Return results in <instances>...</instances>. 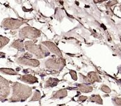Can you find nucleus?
<instances>
[{
    "label": "nucleus",
    "mask_w": 121,
    "mask_h": 106,
    "mask_svg": "<svg viewBox=\"0 0 121 106\" xmlns=\"http://www.w3.org/2000/svg\"><path fill=\"white\" fill-rule=\"evenodd\" d=\"M13 93L9 101L13 102H22L26 100L32 95V88L18 82H16L12 86Z\"/></svg>",
    "instance_id": "f257e3e1"
},
{
    "label": "nucleus",
    "mask_w": 121,
    "mask_h": 106,
    "mask_svg": "<svg viewBox=\"0 0 121 106\" xmlns=\"http://www.w3.org/2000/svg\"><path fill=\"white\" fill-rule=\"evenodd\" d=\"M25 49L39 59H43L50 55V51L46 46H43V44H35L31 40L25 42Z\"/></svg>",
    "instance_id": "f03ea898"
},
{
    "label": "nucleus",
    "mask_w": 121,
    "mask_h": 106,
    "mask_svg": "<svg viewBox=\"0 0 121 106\" xmlns=\"http://www.w3.org/2000/svg\"><path fill=\"white\" fill-rule=\"evenodd\" d=\"M41 33L39 30L30 26H25L19 31V36L21 39H30L31 40L36 39L39 37Z\"/></svg>",
    "instance_id": "7ed1b4c3"
},
{
    "label": "nucleus",
    "mask_w": 121,
    "mask_h": 106,
    "mask_svg": "<svg viewBox=\"0 0 121 106\" xmlns=\"http://www.w3.org/2000/svg\"><path fill=\"white\" fill-rule=\"evenodd\" d=\"M45 66L46 68L55 70H62L66 66L65 59L59 57V58H51L45 61Z\"/></svg>",
    "instance_id": "20e7f679"
},
{
    "label": "nucleus",
    "mask_w": 121,
    "mask_h": 106,
    "mask_svg": "<svg viewBox=\"0 0 121 106\" xmlns=\"http://www.w3.org/2000/svg\"><path fill=\"white\" fill-rule=\"evenodd\" d=\"M24 23L20 20L18 19L8 18L4 19L1 23V26L6 29H11V30H15L18 29Z\"/></svg>",
    "instance_id": "39448f33"
},
{
    "label": "nucleus",
    "mask_w": 121,
    "mask_h": 106,
    "mask_svg": "<svg viewBox=\"0 0 121 106\" xmlns=\"http://www.w3.org/2000/svg\"><path fill=\"white\" fill-rule=\"evenodd\" d=\"M10 93L9 82L7 80L0 76V98L1 101L8 97Z\"/></svg>",
    "instance_id": "423d86ee"
},
{
    "label": "nucleus",
    "mask_w": 121,
    "mask_h": 106,
    "mask_svg": "<svg viewBox=\"0 0 121 106\" xmlns=\"http://www.w3.org/2000/svg\"><path fill=\"white\" fill-rule=\"evenodd\" d=\"M79 76H80V81H81L84 83L91 84V83H94L95 82H100L101 81L99 76L95 72H89L86 76H84L80 73Z\"/></svg>",
    "instance_id": "0eeeda50"
},
{
    "label": "nucleus",
    "mask_w": 121,
    "mask_h": 106,
    "mask_svg": "<svg viewBox=\"0 0 121 106\" xmlns=\"http://www.w3.org/2000/svg\"><path fill=\"white\" fill-rule=\"evenodd\" d=\"M17 62L20 64L22 65H27V66L37 67L40 64V62L37 59H31L30 57H19L17 59Z\"/></svg>",
    "instance_id": "6e6552de"
},
{
    "label": "nucleus",
    "mask_w": 121,
    "mask_h": 106,
    "mask_svg": "<svg viewBox=\"0 0 121 106\" xmlns=\"http://www.w3.org/2000/svg\"><path fill=\"white\" fill-rule=\"evenodd\" d=\"M42 44H43L45 46H46V47L49 49V51L54 53V54H55L56 56H57L58 57H62V54L61 53V51L59 50L58 47H57L56 45H55L53 42L50 41H45L42 42Z\"/></svg>",
    "instance_id": "1a4fd4ad"
},
{
    "label": "nucleus",
    "mask_w": 121,
    "mask_h": 106,
    "mask_svg": "<svg viewBox=\"0 0 121 106\" xmlns=\"http://www.w3.org/2000/svg\"><path fill=\"white\" fill-rule=\"evenodd\" d=\"M18 80H20L21 81L26 83H28V84H34L38 82L37 78L35 76L30 75H25L22 76L19 78Z\"/></svg>",
    "instance_id": "9d476101"
},
{
    "label": "nucleus",
    "mask_w": 121,
    "mask_h": 106,
    "mask_svg": "<svg viewBox=\"0 0 121 106\" xmlns=\"http://www.w3.org/2000/svg\"><path fill=\"white\" fill-rule=\"evenodd\" d=\"M67 95H68V92L66 89H61V90L53 92L51 98H52V99H57V98L62 99V98L66 97Z\"/></svg>",
    "instance_id": "9b49d317"
},
{
    "label": "nucleus",
    "mask_w": 121,
    "mask_h": 106,
    "mask_svg": "<svg viewBox=\"0 0 121 106\" xmlns=\"http://www.w3.org/2000/svg\"><path fill=\"white\" fill-rule=\"evenodd\" d=\"M10 46L17 49L19 51H24L25 50V43H23L22 40L21 39H17L13 41Z\"/></svg>",
    "instance_id": "f8f14e48"
},
{
    "label": "nucleus",
    "mask_w": 121,
    "mask_h": 106,
    "mask_svg": "<svg viewBox=\"0 0 121 106\" xmlns=\"http://www.w3.org/2000/svg\"><path fill=\"white\" fill-rule=\"evenodd\" d=\"M78 89L83 93H89L92 92L93 88L87 83H79L78 84Z\"/></svg>",
    "instance_id": "ddd939ff"
},
{
    "label": "nucleus",
    "mask_w": 121,
    "mask_h": 106,
    "mask_svg": "<svg viewBox=\"0 0 121 106\" xmlns=\"http://www.w3.org/2000/svg\"><path fill=\"white\" fill-rule=\"evenodd\" d=\"M60 81V80L57 78H49L47 80V81L45 82V87L48 88V87H54L56 86L58 83Z\"/></svg>",
    "instance_id": "4468645a"
},
{
    "label": "nucleus",
    "mask_w": 121,
    "mask_h": 106,
    "mask_svg": "<svg viewBox=\"0 0 121 106\" xmlns=\"http://www.w3.org/2000/svg\"><path fill=\"white\" fill-rule=\"evenodd\" d=\"M89 101L92 102H96L98 104H101V105L103 104V100H102L101 97L99 95H92L90 98V99H89Z\"/></svg>",
    "instance_id": "2eb2a0df"
},
{
    "label": "nucleus",
    "mask_w": 121,
    "mask_h": 106,
    "mask_svg": "<svg viewBox=\"0 0 121 106\" xmlns=\"http://www.w3.org/2000/svg\"><path fill=\"white\" fill-rule=\"evenodd\" d=\"M1 73L5 75H17V73L15 71L10 68H1Z\"/></svg>",
    "instance_id": "dca6fc26"
},
{
    "label": "nucleus",
    "mask_w": 121,
    "mask_h": 106,
    "mask_svg": "<svg viewBox=\"0 0 121 106\" xmlns=\"http://www.w3.org/2000/svg\"><path fill=\"white\" fill-rule=\"evenodd\" d=\"M9 41V39L8 38L6 37H3V35L0 36V42H1V45H0V48L1 49H3V47L7 44Z\"/></svg>",
    "instance_id": "f3484780"
},
{
    "label": "nucleus",
    "mask_w": 121,
    "mask_h": 106,
    "mask_svg": "<svg viewBox=\"0 0 121 106\" xmlns=\"http://www.w3.org/2000/svg\"><path fill=\"white\" fill-rule=\"evenodd\" d=\"M41 94L39 90H36L34 93V96L31 99V101H38L40 99Z\"/></svg>",
    "instance_id": "a211bd4d"
},
{
    "label": "nucleus",
    "mask_w": 121,
    "mask_h": 106,
    "mask_svg": "<svg viewBox=\"0 0 121 106\" xmlns=\"http://www.w3.org/2000/svg\"><path fill=\"white\" fill-rule=\"evenodd\" d=\"M100 89H101V90L103 91L104 92L106 93H110L111 92L110 88L108 86H107V85H102Z\"/></svg>",
    "instance_id": "6ab92c4d"
},
{
    "label": "nucleus",
    "mask_w": 121,
    "mask_h": 106,
    "mask_svg": "<svg viewBox=\"0 0 121 106\" xmlns=\"http://www.w3.org/2000/svg\"><path fill=\"white\" fill-rule=\"evenodd\" d=\"M117 3H118L117 1H116V0H113V1H112L107 3L105 4V6L107 8H110L111 6H112L115 5V4H117Z\"/></svg>",
    "instance_id": "aec40b11"
},
{
    "label": "nucleus",
    "mask_w": 121,
    "mask_h": 106,
    "mask_svg": "<svg viewBox=\"0 0 121 106\" xmlns=\"http://www.w3.org/2000/svg\"><path fill=\"white\" fill-rule=\"evenodd\" d=\"M70 75L71 76L72 78L74 80H77L78 78H77V74H76V72L75 71H73V70H70Z\"/></svg>",
    "instance_id": "412c9836"
},
{
    "label": "nucleus",
    "mask_w": 121,
    "mask_h": 106,
    "mask_svg": "<svg viewBox=\"0 0 121 106\" xmlns=\"http://www.w3.org/2000/svg\"><path fill=\"white\" fill-rule=\"evenodd\" d=\"M113 102L116 105L121 106V98H115V99H113Z\"/></svg>",
    "instance_id": "4be33fe9"
},
{
    "label": "nucleus",
    "mask_w": 121,
    "mask_h": 106,
    "mask_svg": "<svg viewBox=\"0 0 121 106\" xmlns=\"http://www.w3.org/2000/svg\"><path fill=\"white\" fill-rule=\"evenodd\" d=\"M88 97L86 96H80L78 98V100L79 101H81V102H83V101H85V100H86Z\"/></svg>",
    "instance_id": "5701e85b"
},
{
    "label": "nucleus",
    "mask_w": 121,
    "mask_h": 106,
    "mask_svg": "<svg viewBox=\"0 0 121 106\" xmlns=\"http://www.w3.org/2000/svg\"><path fill=\"white\" fill-rule=\"evenodd\" d=\"M106 1H107V0H93L95 3H103Z\"/></svg>",
    "instance_id": "b1692460"
},
{
    "label": "nucleus",
    "mask_w": 121,
    "mask_h": 106,
    "mask_svg": "<svg viewBox=\"0 0 121 106\" xmlns=\"http://www.w3.org/2000/svg\"><path fill=\"white\" fill-rule=\"evenodd\" d=\"M120 9H121V5L120 6Z\"/></svg>",
    "instance_id": "393cba45"
}]
</instances>
